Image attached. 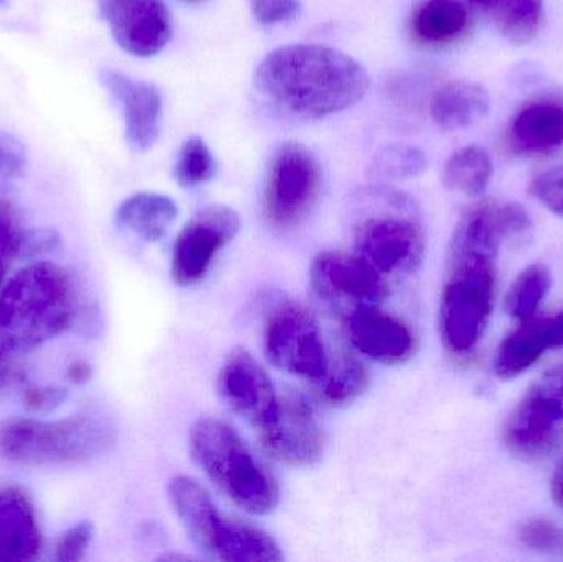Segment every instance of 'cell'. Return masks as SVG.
I'll use <instances>...</instances> for the list:
<instances>
[{
    "label": "cell",
    "instance_id": "6da1fadb",
    "mask_svg": "<svg viewBox=\"0 0 563 562\" xmlns=\"http://www.w3.org/2000/svg\"><path fill=\"white\" fill-rule=\"evenodd\" d=\"M503 241L495 205L466 211L456 224L440 300V332L455 355L473 352L488 329L496 299V256Z\"/></svg>",
    "mask_w": 563,
    "mask_h": 562
},
{
    "label": "cell",
    "instance_id": "7a4b0ae2",
    "mask_svg": "<svg viewBox=\"0 0 563 562\" xmlns=\"http://www.w3.org/2000/svg\"><path fill=\"white\" fill-rule=\"evenodd\" d=\"M264 98L288 114L320 119L346 111L369 89V76L346 53L323 45H285L260 63L254 76Z\"/></svg>",
    "mask_w": 563,
    "mask_h": 562
},
{
    "label": "cell",
    "instance_id": "3957f363",
    "mask_svg": "<svg viewBox=\"0 0 563 562\" xmlns=\"http://www.w3.org/2000/svg\"><path fill=\"white\" fill-rule=\"evenodd\" d=\"M79 313L75 276L53 261H33L0 290V353L29 355L71 330Z\"/></svg>",
    "mask_w": 563,
    "mask_h": 562
},
{
    "label": "cell",
    "instance_id": "277c9868",
    "mask_svg": "<svg viewBox=\"0 0 563 562\" xmlns=\"http://www.w3.org/2000/svg\"><path fill=\"white\" fill-rule=\"evenodd\" d=\"M119 426L104 409L88 408L66 418H10L0 422V458L20 467H69L109 454Z\"/></svg>",
    "mask_w": 563,
    "mask_h": 562
},
{
    "label": "cell",
    "instance_id": "5b68a950",
    "mask_svg": "<svg viewBox=\"0 0 563 562\" xmlns=\"http://www.w3.org/2000/svg\"><path fill=\"white\" fill-rule=\"evenodd\" d=\"M354 207V253L384 277L416 273L426 254V230L413 198L373 187L360 191Z\"/></svg>",
    "mask_w": 563,
    "mask_h": 562
},
{
    "label": "cell",
    "instance_id": "8992f818",
    "mask_svg": "<svg viewBox=\"0 0 563 562\" xmlns=\"http://www.w3.org/2000/svg\"><path fill=\"white\" fill-rule=\"evenodd\" d=\"M190 449L201 471L238 507L253 515L276 510L279 482L236 429L220 419H200L191 428Z\"/></svg>",
    "mask_w": 563,
    "mask_h": 562
},
{
    "label": "cell",
    "instance_id": "52a82bcc",
    "mask_svg": "<svg viewBox=\"0 0 563 562\" xmlns=\"http://www.w3.org/2000/svg\"><path fill=\"white\" fill-rule=\"evenodd\" d=\"M263 343L267 360L276 368L311 385L321 382L330 368L331 356L320 327L300 304L274 307L264 326Z\"/></svg>",
    "mask_w": 563,
    "mask_h": 562
},
{
    "label": "cell",
    "instance_id": "ba28073f",
    "mask_svg": "<svg viewBox=\"0 0 563 562\" xmlns=\"http://www.w3.org/2000/svg\"><path fill=\"white\" fill-rule=\"evenodd\" d=\"M321 168L303 145L287 142L277 148L266 188V218L276 230L297 227L317 200Z\"/></svg>",
    "mask_w": 563,
    "mask_h": 562
},
{
    "label": "cell",
    "instance_id": "9c48e42d",
    "mask_svg": "<svg viewBox=\"0 0 563 562\" xmlns=\"http://www.w3.org/2000/svg\"><path fill=\"white\" fill-rule=\"evenodd\" d=\"M310 283L314 296L341 317L360 307L383 306L390 294L387 277L356 253L344 251L318 254L310 266Z\"/></svg>",
    "mask_w": 563,
    "mask_h": 562
},
{
    "label": "cell",
    "instance_id": "30bf717a",
    "mask_svg": "<svg viewBox=\"0 0 563 562\" xmlns=\"http://www.w3.org/2000/svg\"><path fill=\"white\" fill-rule=\"evenodd\" d=\"M241 218L227 205H211L195 214L175 240L172 279L181 287L205 280L218 254L238 236Z\"/></svg>",
    "mask_w": 563,
    "mask_h": 562
},
{
    "label": "cell",
    "instance_id": "8fae6325",
    "mask_svg": "<svg viewBox=\"0 0 563 562\" xmlns=\"http://www.w3.org/2000/svg\"><path fill=\"white\" fill-rule=\"evenodd\" d=\"M264 451L287 467L318 464L327 449V438L307 396L297 392L280 395L276 416L261 428Z\"/></svg>",
    "mask_w": 563,
    "mask_h": 562
},
{
    "label": "cell",
    "instance_id": "7c38bea8",
    "mask_svg": "<svg viewBox=\"0 0 563 562\" xmlns=\"http://www.w3.org/2000/svg\"><path fill=\"white\" fill-rule=\"evenodd\" d=\"M563 431V368L542 376L516 406L505 428L506 444L521 455L551 449Z\"/></svg>",
    "mask_w": 563,
    "mask_h": 562
},
{
    "label": "cell",
    "instance_id": "4fadbf2b",
    "mask_svg": "<svg viewBox=\"0 0 563 562\" xmlns=\"http://www.w3.org/2000/svg\"><path fill=\"white\" fill-rule=\"evenodd\" d=\"M99 15L108 23L115 43L141 58L161 53L174 33L165 0H99Z\"/></svg>",
    "mask_w": 563,
    "mask_h": 562
},
{
    "label": "cell",
    "instance_id": "5bb4252c",
    "mask_svg": "<svg viewBox=\"0 0 563 562\" xmlns=\"http://www.w3.org/2000/svg\"><path fill=\"white\" fill-rule=\"evenodd\" d=\"M218 393L224 405L250 425L264 428L276 416L280 395L266 370L247 350L230 353L218 375Z\"/></svg>",
    "mask_w": 563,
    "mask_h": 562
},
{
    "label": "cell",
    "instance_id": "9a60e30c",
    "mask_svg": "<svg viewBox=\"0 0 563 562\" xmlns=\"http://www.w3.org/2000/svg\"><path fill=\"white\" fill-rule=\"evenodd\" d=\"M344 337L361 355L383 365H400L416 353V335L380 306L360 307L343 317Z\"/></svg>",
    "mask_w": 563,
    "mask_h": 562
},
{
    "label": "cell",
    "instance_id": "2e32d148",
    "mask_svg": "<svg viewBox=\"0 0 563 562\" xmlns=\"http://www.w3.org/2000/svg\"><path fill=\"white\" fill-rule=\"evenodd\" d=\"M101 82L121 108L129 145L139 152L154 147L162 129L161 91L114 69H104Z\"/></svg>",
    "mask_w": 563,
    "mask_h": 562
},
{
    "label": "cell",
    "instance_id": "e0dca14e",
    "mask_svg": "<svg viewBox=\"0 0 563 562\" xmlns=\"http://www.w3.org/2000/svg\"><path fill=\"white\" fill-rule=\"evenodd\" d=\"M563 346V310L552 317L526 320L521 329L499 346L495 360L496 375L509 379L531 368L551 350Z\"/></svg>",
    "mask_w": 563,
    "mask_h": 562
},
{
    "label": "cell",
    "instance_id": "ac0fdd59",
    "mask_svg": "<svg viewBox=\"0 0 563 562\" xmlns=\"http://www.w3.org/2000/svg\"><path fill=\"white\" fill-rule=\"evenodd\" d=\"M43 538L38 515L19 488L0 491V562L35 561Z\"/></svg>",
    "mask_w": 563,
    "mask_h": 562
},
{
    "label": "cell",
    "instance_id": "d6986e66",
    "mask_svg": "<svg viewBox=\"0 0 563 562\" xmlns=\"http://www.w3.org/2000/svg\"><path fill=\"white\" fill-rule=\"evenodd\" d=\"M509 141L526 155H545L563 147V104L552 99L529 102L509 125Z\"/></svg>",
    "mask_w": 563,
    "mask_h": 562
},
{
    "label": "cell",
    "instance_id": "ffe728a7",
    "mask_svg": "<svg viewBox=\"0 0 563 562\" xmlns=\"http://www.w3.org/2000/svg\"><path fill=\"white\" fill-rule=\"evenodd\" d=\"M210 557L227 562H279L284 554L273 537L254 525L221 515L214 527Z\"/></svg>",
    "mask_w": 563,
    "mask_h": 562
},
{
    "label": "cell",
    "instance_id": "44dd1931",
    "mask_svg": "<svg viewBox=\"0 0 563 562\" xmlns=\"http://www.w3.org/2000/svg\"><path fill=\"white\" fill-rule=\"evenodd\" d=\"M168 498L190 540L205 553H210L214 527L221 517L207 488L187 475H178L168 485Z\"/></svg>",
    "mask_w": 563,
    "mask_h": 562
},
{
    "label": "cell",
    "instance_id": "7402d4cb",
    "mask_svg": "<svg viewBox=\"0 0 563 562\" xmlns=\"http://www.w3.org/2000/svg\"><path fill=\"white\" fill-rule=\"evenodd\" d=\"M489 111V95L472 81H450L433 96L430 114L446 132L462 131L482 121Z\"/></svg>",
    "mask_w": 563,
    "mask_h": 562
},
{
    "label": "cell",
    "instance_id": "603a6c76",
    "mask_svg": "<svg viewBox=\"0 0 563 562\" xmlns=\"http://www.w3.org/2000/svg\"><path fill=\"white\" fill-rule=\"evenodd\" d=\"M177 217L178 207L170 197L148 191L131 195L115 210V223L147 243L161 241Z\"/></svg>",
    "mask_w": 563,
    "mask_h": 562
},
{
    "label": "cell",
    "instance_id": "cb8c5ba5",
    "mask_svg": "<svg viewBox=\"0 0 563 562\" xmlns=\"http://www.w3.org/2000/svg\"><path fill=\"white\" fill-rule=\"evenodd\" d=\"M468 29L470 12L463 0H422L410 20L413 38L426 45H449Z\"/></svg>",
    "mask_w": 563,
    "mask_h": 562
},
{
    "label": "cell",
    "instance_id": "d4e9b609",
    "mask_svg": "<svg viewBox=\"0 0 563 562\" xmlns=\"http://www.w3.org/2000/svg\"><path fill=\"white\" fill-rule=\"evenodd\" d=\"M511 43L525 45L536 38L544 22L542 0H466Z\"/></svg>",
    "mask_w": 563,
    "mask_h": 562
},
{
    "label": "cell",
    "instance_id": "484cf974",
    "mask_svg": "<svg viewBox=\"0 0 563 562\" xmlns=\"http://www.w3.org/2000/svg\"><path fill=\"white\" fill-rule=\"evenodd\" d=\"M495 167L492 157L479 145H466L446 161L443 184L449 190L466 197H479L489 187Z\"/></svg>",
    "mask_w": 563,
    "mask_h": 562
},
{
    "label": "cell",
    "instance_id": "4316f807",
    "mask_svg": "<svg viewBox=\"0 0 563 562\" xmlns=\"http://www.w3.org/2000/svg\"><path fill=\"white\" fill-rule=\"evenodd\" d=\"M321 401L330 406H350L364 395L369 386V372L353 355L340 353L331 359L327 375L317 385Z\"/></svg>",
    "mask_w": 563,
    "mask_h": 562
},
{
    "label": "cell",
    "instance_id": "83f0119b",
    "mask_svg": "<svg viewBox=\"0 0 563 562\" xmlns=\"http://www.w3.org/2000/svg\"><path fill=\"white\" fill-rule=\"evenodd\" d=\"M551 289V273L542 264L526 267L509 289L506 297V310L515 319L526 320L534 317L544 297Z\"/></svg>",
    "mask_w": 563,
    "mask_h": 562
},
{
    "label": "cell",
    "instance_id": "f1b7e54d",
    "mask_svg": "<svg viewBox=\"0 0 563 562\" xmlns=\"http://www.w3.org/2000/svg\"><path fill=\"white\" fill-rule=\"evenodd\" d=\"M427 158L412 145L394 144L380 148L371 164V172L383 180H402L422 174Z\"/></svg>",
    "mask_w": 563,
    "mask_h": 562
},
{
    "label": "cell",
    "instance_id": "f546056e",
    "mask_svg": "<svg viewBox=\"0 0 563 562\" xmlns=\"http://www.w3.org/2000/svg\"><path fill=\"white\" fill-rule=\"evenodd\" d=\"M217 175V161L207 142L200 137H190L181 145L175 165L174 177L181 187H197L208 184Z\"/></svg>",
    "mask_w": 563,
    "mask_h": 562
},
{
    "label": "cell",
    "instance_id": "4dcf8cb0",
    "mask_svg": "<svg viewBox=\"0 0 563 562\" xmlns=\"http://www.w3.org/2000/svg\"><path fill=\"white\" fill-rule=\"evenodd\" d=\"M25 230L19 213L9 201L0 200V290L12 276L13 263L22 254Z\"/></svg>",
    "mask_w": 563,
    "mask_h": 562
},
{
    "label": "cell",
    "instance_id": "1f68e13d",
    "mask_svg": "<svg viewBox=\"0 0 563 562\" xmlns=\"http://www.w3.org/2000/svg\"><path fill=\"white\" fill-rule=\"evenodd\" d=\"M519 540L529 550L538 553L552 554V557H563V528L554 521L528 520L519 527Z\"/></svg>",
    "mask_w": 563,
    "mask_h": 562
},
{
    "label": "cell",
    "instance_id": "d6a6232c",
    "mask_svg": "<svg viewBox=\"0 0 563 562\" xmlns=\"http://www.w3.org/2000/svg\"><path fill=\"white\" fill-rule=\"evenodd\" d=\"M531 194L548 210L563 218V165L548 168L531 181Z\"/></svg>",
    "mask_w": 563,
    "mask_h": 562
},
{
    "label": "cell",
    "instance_id": "836d02e7",
    "mask_svg": "<svg viewBox=\"0 0 563 562\" xmlns=\"http://www.w3.org/2000/svg\"><path fill=\"white\" fill-rule=\"evenodd\" d=\"M95 540V527L91 521H81L66 530L55 548V560L59 562L81 561Z\"/></svg>",
    "mask_w": 563,
    "mask_h": 562
},
{
    "label": "cell",
    "instance_id": "e575fe53",
    "mask_svg": "<svg viewBox=\"0 0 563 562\" xmlns=\"http://www.w3.org/2000/svg\"><path fill=\"white\" fill-rule=\"evenodd\" d=\"M25 164V147L22 142L13 135L0 132V188L9 187L16 178L22 177Z\"/></svg>",
    "mask_w": 563,
    "mask_h": 562
},
{
    "label": "cell",
    "instance_id": "d590c367",
    "mask_svg": "<svg viewBox=\"0 0 563 562\" xmlns=\"http://www.w3.org/2000/svg\"><path fill=\"white\" fill-rule=\"evenodd\" d=\"M250 5L257 22L266 26L290 22L300 12L298 0H250Z\"/></svg>",
    "mask_w": 563,
    "mask_h": 562
},
{
    "label": "cell",
    "instance_id": "8d00e7d4",
    "mask_svg": "<svg viewBox=\"0 0 563 562\" xmlns=\"http://www.w3.org/2000/svg\"><path fill=\"white\" fill-rule=\"evenodd\" d=\"M66 393L59 388H30L23 395V403L33 412L52 411L53 408L65 401Z\"/></svg>",
    "mask_w": 563,
    "mask_h": 562
},
{
    "label": "cell",
    "instance_id": "74e56055",
    "mask_svg": "<svg viewBox=\"0 0 563 562\" xmlns=\"http://www.w3.org/2000/svg\"><path fill=\"white\" fill-rule=\"evenodd\" d=\"M22 378V365L16 356L0 353V395L15 386Z\"/></svg>",
    "mask_w": 563,
    "mask_h": 562
},
{
    "label": "cell",
    "instance_id": "f35d334b",
    "mask_svg": "<svg viewBox=\"0 0 563 562\" xmlns=\"http://www.w3.org/2000/svg\"><path fill=\"white\" fill-rule=\"evenodd\" d=\"M551 491L555 504L563 508V462L555 471L554 477H552Z\"/></svg>",
    "mask_w": 563,
    "mask_h": 562
},
{
    "label": "cell",
    "instance_id": "ab89813d",
    "mask_svg": "<svg viewBox=\"0 0 563 562\" xmlns=\"http://www.w3.org/2000/svg\"><path fill=\"white\" fill-rule=\"evenodd\" d=\"M69 376H71L73 382L76 383H85L91 378V366L88 363L78 362L71 366L69 370Z\"/></svg>",
    "mask_w": 563,
    "mask_h": 562
},
{
    "label": "cell",
    "instance_id": "60d3db41",
    "mask_svg": "<svg viewBox=\"0 0 563 562\" xmlns=\"http://www.w3.org/2000/svg\"><path fill=\"white\" fill-rule=\"evenodd\" d=\"M188 2H200V0H188Z\"/></svg>",
    "mask_w": 563,
    "mask_h": 562
}]
</instances>
